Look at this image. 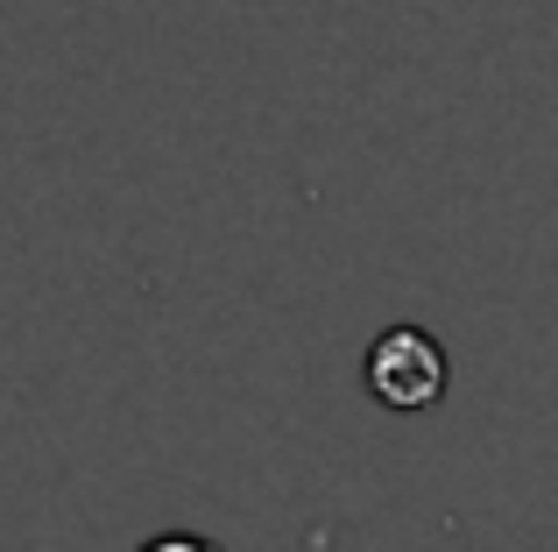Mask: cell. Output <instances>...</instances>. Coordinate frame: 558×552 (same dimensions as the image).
I'll list each match as a JSON object with an SVG mask.
<instances>
[{
  "mask_svg": "<svg viewBox=\"0 0 558 552\" xmlns=\"http://www.w3.org/2000/svg\"><path fill=\"white\" fill-rule=\"evenodd\" d=\"M446 375L452 361L424 326H389L368 347V397L381 411H432L446 397Z\"/></svg>",
  "mask_w": 558,
  "mask_h": 552,
  "instance_id": "1",
  "label": "cell"
},
{
  "mask_svg": "<svg viewBox=\"0 0 558 552\" xmlns=\"http://www.w3.org/2000/svg\"><path fill=\"white\" fill-rule=\"evenodd\" d=\"M142 552H219L213 539H198V531H163V539H149Z\"/></svg>",
  "mask_w": 558,
  "mask_h": 552,
  "instance_id": "2",
  "label": "cell"
}]
</instances>
